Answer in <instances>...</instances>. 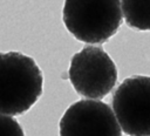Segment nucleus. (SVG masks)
Instances as JSON below:
<instances>
[{"label":"nucleus","instance_id":"nucleus-1","mask_svg":"<svg viewBox=\"0 0 150 136\" xmlns=\"http://www.w3.org/2000/svg\"><path fill=\"white\" fill-rule=\"evenodd\" d=\"M43 76L35 60L19 52L0 53V114L18 116L40 98Z\"/></svg>","mask_w":150,"mask_h":136},{"label":"nucleus","instance_id":"nucleus-2","mask_svg":"<svg viewBox=\"0 0 150 136\" xmlns=\"http://www.w3.org/2000/svg\"><path fill=\"white\" fill-rule=\"evenodd\" d=\"M62 20L76 40L104 43L122 23L121 0H64Z\"/></svg>","mask_w":150,"mask_h":136},{"label":"nucleus","instance_id":"nucleus-3","mask_svg":"<svg viewBox=\"0 0 150 136\" xmlns=\"http://www.w3.org/2000/svg\"><path fill=\"white\" fill-rule=\"evenodd\" d=\"M117 68L105 50L86 46L71 56L68 77L77 94L98 100L105 97L117 82Z\"/></svg>","mask_w":150,"mask_h":136},{"label":"nucleus","instance_id":"nucleus-4","mask_svg":"<svg viewBox=\"0 0 150 136\" xmlns=\"http://www.w3.org/2000/svg\"><path fill=\"white\" fill-rule=\"evenodd\" d=\"M112 110L124 134L150 136V76L124 79L114 91Z\"/></svg>","mask_w":150,"mask_h":136},{"label":"nucleus","instance_id":"nucleus-5","mask_svg":"<svg viewBox=\"0 0 150 136\" xmlns=\"http://www.w3.org/2000/svg\"><path fill=\"white\" fill-rule=\"evenodd\" d=\"M60 136H122V129L109 104L80 100L67 108L59 123Z\"/></svg>","mask_w":150,"mask_h":136},{"label":"nucleus","instance_id":"nucleus-6","mask_svg":"<svg viewBox=\"0 0 150 136\" xmlns=\"http://www.w3.org/2000/svg\"><path fill=\"white\" fill-rule=\"evenodd\" d=\"M127 25L137 30H150V0H122Z\"/></svg>","mask_w":150,"mask_h":136},{"label":"nucleus","instance_id":"nucleus-7","mask_svg":"<svg viewBox=\"0 0 150 136\" xmlns=\"http://www.w3.org/2000/svg\"><path fill=\"white\" fill-rule=\"evenodd\" d=\"M0 136H25V132L14 117L0 114Z\"/></svg>","mask_w":150,"mask_h":136}]
</instances>
